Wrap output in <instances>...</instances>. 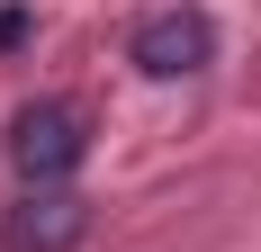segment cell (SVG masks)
I'll use <instances>...</instances> for the list:
<instances>
[{
	"instance_id": "3",
	"label": "cell",
	"mask_w": 261,
	"mask_h": 252,
	"mask_svg": "<svg viewBox=\"0 0 261 252\" xmlns=\"http://www.w3.org/2000/svg\"><path fill=\"white\" fill-rule=\"evenodd\" d=\"M90 243V198L81 189H18L0 216V252H81Z\"/></svg>"
},
{
	"instance_id": "1",
	"label": "cell",
	"mask_w": 261,
	"mask_h": 252,
	"mask_svg": "<svg viewBox=\"0 0 261 252\" xmlns=\"http://www.w3.org/2000/svg\"><path fill=\"white\" fill-rule=\"evenodd\" d=\"M9 162H18L27 189H72V171L90 162V117H81L72 99L18 108V126H9Z\"/></svg>"
},
{
	"instance_id": "2",
	"label": "cell",
	"mask_w": 261,
	"mask_h": 252,
	"mask_svg": "<svg viewBox=\"0 0 261 252\" xmlns=\"http://www.w3.org/2000/svg\"><path fill=\"white\" fill-rule=\"evenodd\" d=\"M126 63L144 81H189L216 63V18L198 9V0H171V9H144V18L126 27Z\"/></svg>"
},
{
	"instance_id": "4",
	"label": "cell",
	"mask_w": 261,
	"mask_h": 252,
	"mask_svg": "<svg viewBox=\"0 0 261 252\" xmlns=\"http://www.w3.org/2000/svg\"><path fill=\"white\" fill-rule=\"evenodd\" d=\"M27 27H36V9H0V54H9V45H27Z\"/></svg>"
}]
</instances>
